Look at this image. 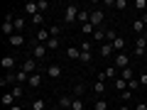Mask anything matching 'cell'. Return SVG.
Returning a JSON list of instances; mask_svg holds the SVG:
<instances>
[{
    "label": "cell",
    "mask_w": 147,
    "mask_h": 110,
    "mask_svg": "<svg viewBox=\"0 0 147 110\" xmlns=\"http://www.w3.org/2000/svg\"><path fill=\"white\" fill-rule=\"evenodd\" d=\"M142 22H145V27H147V15H145V20H142Z\"/></svg>",
    "instance_id": "816d5d0a"
},
{
    "label": "cell",
    "mask_w": 147,
    "mask_h": 110,
    "mask_svg": "<svg viewBox=\"0 0 147 110\" xmlns=\"http://www.w3.org/2000/svg\"><path fill=\"white\" fill-rule=\"evenodd\" d=\"M79 61L91 64V61H93V52H81V59H79Z\"/></svg>",
    "instance_id": "d6a6232c"
},
{
    "label": "cell",
    "mask_w": 147,
    "mask_h": 110,
    "mask_svg": "<svg viewBox=\"0 0 147 110\" xmlns=\"http://www.w3.org/2000/svg\"><path fill=\"white\" fill-rule=\"evenodd\" d=\"M30 20H32V25H42V22H44V12H37V15L30 17Z\"/></svg>",
    "instance_id": "d590c367"
},
{
    "label": "cell",
    "mask_w": 147,
    "mask_h": 110,
    "mask_svg": "<svg viewBox=\"0 0 147 110\" xmlns=\"http://www.w3.org/2000/svg\"><path fill=\"white\" fill-rule=\"evenodd\" d=\"M81 52H93V42H91V39H84V44H81Z\"/></svg>",
    "instance_id": "8d00e7d4"
},
{
    "label": "cell",
    "mask_w": 147,
    "mask_h": 110,
    "mask_svg": "<svg viewBox=\"0 0 147 110\" xmlns=\"http://www.w3.org/2000/svg\"><path fill=\"white\" fill-rule=\"evenodd\" d=\"M118 110H132V108H130V105H120V108H118Z\"/></svg>",
    "instance_id": "c3c4849f"
},
{
    "label": "cell",
    "mask_w": 147,
    "mask_h": 110,
    "mask_svg": "<svg viewBox=\"0 0 147 110\" xmlns=\"http://www.w3.org/2000/svg\"><path fill=\"white\" fill-rule=\"evenodd\" d=\"M17 83V73H5V78H3V81H0V86H15Z\"/></svg>",
    "instance_id": "9a60e30c"
},
{
    "label": "cell",
    "mask_w": 147,
    "mask_h": 110,
    "mask_svg": "<svg viewBox=\"0 0 147 110\" xmlns=\"http://www.w3.org/2000/svg\"><path fill=\"white\" fill-rule=\"evenodd\" d=\"M135 110H147V103H137V105H135Z\"/></svg>",
    "instance_id": "7dc6e473"
},
{
    "label": "cell",
    "mask_w": 147,
    "mask_h": 110,
    "mask_svg": "<svg viewBox=\"0 0 147 110\" xmlns=\"http://www.w3.org/2000/svg\"><path fill=\"white\" fill-rule=\"evenodd\" d=\"M137 81H140V86H147V71L140 73V76H137Z\"/></svg>",
    "instance_id": "bcb514c9"
},
{
    "label": "cell",
    "mask_w": 147,
    "mask_h": 110,
    "mask_svg": "<svg viewBox=\"0 0 147 110\" xmlns=\"http://www.w3.org/2000/svg\"><path fill=\"white\" fill-rule=\"evenodd\" d=\"M66 56L71 59V61H76V59H81V49L79 47H69L66 49Z\"/></svg>",
    "instance_id": "ac0fdd59"
},
{
    "label": "cell",
    "mask_w": 147,
    "mask_h": 110,
    "mask_svg": "<svg viewBox=\"0 0 147 110\" xmlns=\"http://www.w3.org/2000/svg\"><path fill=\"white\" fill-rule=\"evenodd\" d=\"M113 66H115V68H130V56H127L125 52L115 54V59H113Z\"/></svg>",
    "instance_id": "3957f363"
},
{
    "label": "cell",
    "mask_w": 147,
    "mask_h": 110,
    "mask_svg": "<svg viewBox=\"0 0 147 110\" xmlns=\"http://www.w3.org/2000/svg\"><path fill=\"white\" fill-rule=\"evenodd\" d=\"M91 25H93L96 30L103 25V10H91Z\"/></svg>",
    "instance_id": "8992f818"
},
{
    "label": "cell",
    "mask_w": 147,
    "mask_h": 110,
    "mask_svg": "<svg viewBox=\"0 0 147 110\" xmlns=\"http://www.w3.org/2000/svg\"><path fill=\"white\" fill-rule=\"evenodd\" d=\"M98 52H100V56H103V59H108L110 54L115 52V49H113V44H108V42H103V44H100V47H98Z\"/></svg>",
    "instance_id": "4fadbf2b"
},
{
    "label": "cell",
    "mask_w": 147,
    "mask_h": 110,
    "mask_svg": "<svg viewBox=\"0 0 147 110\" xmlns=\"http://www.w3.org/2000/svg\"><path fill=\"white\" fill-rule=\"evenodd\" d=\"M118 37H120V34H118L115 30H105V42H108V44H113Z\"/></svg>",
    "instance_id": "d4e9b609"
},
{
    "label": "cell",
    "mask_w": 147,
    "mask_h": 110,
    "mask_svg": "<svg viewBox=\"0 0 147 110\" xmlns=\"http://www.w3.org/2000/svg\"><path fill=\"white\" fill-rule=\"evenodd\" d=\"M20 71H25L27 76L37 73V59H25V61H22V68H20Z\"/></svg>",
    "instance_id": "5b68a950"
},
{
    "label": "cell",
    "mask_w": 147,
    "mask_h": 110,
    "mask_svg": "<svg viewBox=\"0 0 147 110\" xmlns=\"http://www.w3.org/2000/svg\"><path fill=\"white\" fill-rule=\"evenodd\" d=\"M47 49H59V37H52L47 42Z\"/></svg>",
    "instance_id": "ab89813d"
},
{
    "label": "cell",
    "mask_w": 147,
    "mask_h": 110,
    "mask_svg": "<svg viewBox=\"0 0 147 110\" xmlns=\"http://www.w3.org/2000/svg\"><path fill=\"white\" fill-rule=\"evenodd\" d=\"M120 78H125L127 83H130V81L135 78V71H132V68H123V76H120Z\"/></svg>",
    "instance_id": "4dcf8cb0"
},
{
    "label": "cell",
    "mask_w": 147,
    "mask_h": 110,
    "mask_svg": "<svg viewBox=\"0 0 147 110\" xmlns=\"http://www.w3.org/2000/svg\"><path fill=\"white\" fill-rule=\"evenodd\" d=\"M132 54H135V56H145V54H147V39H145V37H137V39H135V49H132Z\"/></svg>",
    "instance_id": "277c9868"
},
{
    "label": "cell",
    "mask_w": 147,
    "mask_h": 110,
    "mask_svg": "<svg viewBox=\"0 0 147 110\" xmlns=\"http://www.w3.org/2000/svg\"><path fill=\"white\" fill-rule=\"evenodd\" d=\"M71 110H84V98H74V103H71Z\"/></svg>",
    "instance_id": "836d02e7"
},
{
    "label": "cell",
    "mask_w": 147,
    "mask_h": 110,
    "mask_svg": "<svg viewBox=\"0 0 147 110\" xmlns=\"http://www.w3.org/2000/svg\"><path fill=\"white\" fill-rule=\"evenodd\" d=\"M3 105H10V108L15 105V95H12L10 91H5V93H3Z\"/></svg>",
    "instance_id": "cb8c5ba5"
},
{
    "label": "cell",
    "mask_w": 147,
    "mask_h": 110,
    "mask_svg": "<svg viewBox=\"0 0 147 110\" xmlns=\"http://www.w3.org/2000/svg\"><path fill=\"white\" fill-rule=\"evenodd\" d=\"M0 66L5 68L7 73H10L12 68H15V56H10V54H7V56H3V59H0Z\"/></svg>",
    "instance_id": "ba28073f"
},
{
    "label": "cell",
    "mask_w": 147,
    "mask_h": 110,
    "mask_svg": "<svg viewBox=\"0 0 147 110\" xmlns=\"http://www.w3.org/2000/svg\"><path fill=\"white\" fill-rule=\"evenodd\" d=\"M25 12L30 17H34L37 12H39V5H37V3H25Z\"/></svg>",
    "instance_id": "d6986e66"
},
{
    "label": "cell",
    "mask_w": 147,
    "mask_h": 110,
    "mask_svg": "<svg viewBox=\"0 0 147 110\" xmlns=\"http://www.w3.org/2000/svg\"><path fill=\"white\" fill-rule=\"evenodd\" d=\"M10 93L15 95V100H17V98H22V95H25V88H22V86H12V88H10Z\"/></svg>",
    "instance_id": "83f0119b"
},
{
    "label": "cell",
    "mask_w": 147,
    "mask_h": 110,
    "mask_svg": "<svg viewBox=\"0 0 147 110\" xmlns=\"http://www.w3.org/2000/svg\"><path fill=\"white\" fill-rule=\"evenodd\" d=\"M132 5H135L137 10H145V7H147V0H135V3H132Z\"/></svg>",
    "instance_id": "b9f144b4"
},
{
    "label": "cell",
    "mask_w": 147,
    "mask_h": 110,
    "mask_svg": "<svg viewBox=\"0 0 147 110\" xmlns=\"http://www.w3.org/2000/svg\"><path fill=\"white\" fill-rule=\"evenodd\" d=\"M32 110H44V100H42V98L32 100Z\"/></svg>",
    "instance_id": "f35d334b"
},
{
    "label": "cell",
    "mask_w": 147,
    "mask_h": 110,
    "mask_svg": "<svg viewBox=\"0 0 147 110\" xmlns=\"http://www.w3.org/2000/svg\"><path fill=\"white\" fill-rule=\"evenodd\" d=\"M93 110H108V103H105V98H98L93 103Z\"/></svg>",
    "instance_id": "f546056e"
},
{
    "label": "cell",
    "mask_w": 147,
    "mask_h": 110,
    "mask_svg": "<svg viewBox=\"0 0 147 110\" xmlns=\"http://www.w3.org/2000/svg\"><path fill=\"white\" fill-rule=\"evenodd\" d=\"M71 103H74V95H61L59 98V108H64V110H71Z\"/></svg>",
    "instance_id": "e0dca14e"
},
{
    "label": "cell",
    "mask_w": 147,
    "mask_h": 110,
    "mask_svg": "<svg viewBox=\"0 0 147 110\" xmlns=\"http://www.w3.org/2000/svg\"><path fill=\"white\" fill-rule=\"evenodd\" d=\"M10 110H22V105H12V108Z\"/></svg>",
    "instance_id": "681fc988"
},
{
    "label": "cell",
    "mask_w": 147,
    "mask_h": 110,
    "mask_svg": "<svg viewBox=\"0 0 147 110\" xmlns=\"http://www.w3.org/2000/svg\"><path fill=\"white\" fill-rule=\"evenodd\" d=\"M47 76L49 78H59V76H61V66H59V64H49L47 66Z\"/></svg>",
    "instance_id": "30bf717a"
},
{
    "label": "cell",
    "mask_w": 147,
    "mask_h": 110,
    "mask_svg": "<svg viewBox=\"0 0 147 110\" xmlns=\"http://www.w3.org/2000/svg\"><path fill=\"white\" fill-rule=\"evenodd\" d=\"M105 88H108L105 81H96V83H93V93L98 95V98H105Z\"/></svg>",
    "instance_id": "7c38bea8"
},
{
    "label": "cell",
    "mask_w": 147,
    "mask_h": 110,
    "mask_svg": "<svg viewBox=\"0 0 147 110\" xmlns=\"http://www.w3.org/2000/svg\"><path fill=\"white\" fill-rule=\"evenodd\" d=\"M84 93H86V86H84V83H76V86H74V91H71L74 98H81Z\"/></svg>",
    "instance_id": "7402d4cb"
},
{
    "label": "cell",
    "mask_w": 147,
    "mask_h": 110,
    "mask_svg": "<svg viewBox=\"0 0 147 110\" xmlns=\"http://www.w3.org/2000/svg\"><path fill=\"white\" fill-rule=\"evenodd\" d=\"M52 110H61V108H59V105H54V108H52Z\"/></svg>",
    "instance_id": "f907efd6"
},
{
    "label": "cell",
    "mask_w": 147,
    "mask_h": 110,
    "mask_svg": "<svg viewBox=\"0 0 147 110\" xmlns=\"http://www.w3.org/2000/svg\"><path fill=\"white\" fill-rule=\"evenodd\" d=\"M120 100H123V103H130V100H132V91H130V88L123 91V93H120Z\"/></svg>",
    "instance_id": "e575fe53"
},
{
    "label": "cell",
    "mask_w": 147,
    "mask_h": 110,
    "mask_svg": "<svg viewBox=\"0 0 147 110\" xmlns=\"http://www.w3.org/2000/svg\"><path fill=\"white\" fill-rule=\"evenodd\" d=\"M49 39H52V32H49L47 27H42V30H37V42H39V44H47Z\"/></svg>",
    "instance_id": "52a82bcc"
},
{
    "label": "cell",
    "mask_w": 147,
    "mask_h": 110,
    "mask_svg": "<svg viewBox=\"0 0 147 110\" xmlns=\"http://www.w3.org/2000/svg\"><path fill=\"white\" fill-rule=\"evenodd\" d=\"M7 44H10V47H22V44H25V34H12L10 39H7Z\"/></svg>",
    "instance_id": "5bb4252c"
},
{
    "label": "cell",
    "mask_w": 147,
    "mask_h": 110,
    "mask_svg": "<svg viewBox=\"0 0 147 110\" xmlns=\"http://www.w3.org/2000/svg\"><path fill=\"white\" fill-rule=\"evenodd\" d=\"M91 39H93V42H103V39H105V30H103V27H98V30L93 32V37H91Z\"/></svg>",
    "instance_id": "484cf974"
},
{
    "label": "cell",
    "mask_w": 147,
    "mask_h": 110,
    "mask_svg": "<svg viewBox=\"0 0 147 110\" xmlns=\"http://www.w3.org/2000/svg\"><path fill=\"white\" fill-rule=\"evenodd\" d=\"M142 37H145V39H147V30H145V34H142Z\"/></svg>",
    "instance_id": "f5cc1de1"
},
{
    "label": "cell",
    "mask_w": 147,
    "mask_h": 110,
    "mask_svg": "<svg viewBox=\"0 0 147 110\" xmlns=\"http://www.w3.org/2000/svg\"><path fill=\"white\" fill-rule=\"evenodd\" d=\"M49 32H52V37H59V34H61V27H49Z\"/></svg>",
    "instance_id": "f6af8a7d"
},
{
    "label": "cell",
    "mask_w": 147,
    "mask_h": 110,
    "mask_svg": "<svg viewBox=\"0 0 147 110\" xmlns=\"http://www.w3.org/2000/svg\"><path fill=\"white\" fill-rule=\"evenodd\" d=\"M3 34H5L7 39H10L12 34H17V32H15V25H12V20H5V22H3Z\"/></svg>",
    "instance_id": "8fae6325"
},
{
    "label": "cell",
    "mask_w": 147,
    "mask_h": 110,
    "mask_svg": "<svg viewBox=\"0 0 147 110\" xmlns=\"http://www.w3.org/2000/svg\"><path fill=\"white\" fill-rule=\"evenodd\" d=\"M30 49H32V59H37V61H44V56H47V52H49L47 44H39V42H34Z\"/></svg>",
    "instance_id": "7a4b0ae2"
},
{
    "label": "cell",
    "mask_w": 147,
    "mask_h": 110,
    "mask_svg": "<svg viewBox=\"0 0 147 110\" xmlns=\"http://www.w3.org/2000/svg\"><path fill=\"white\" fill-rule=\"evenodd\" d=\"M127 88H130V91H135V88H140V81H137V78H132L130 83H127Z\"/></svg>",
    "instance_id": "ee69618b"
},
{
    "label": "cell",
    "mask_w": 147,
    "mask_h": 110,
    "mask_svg": "<svg viewBox=\"0 0 147 110\" xmlns=\"http://www.w3.org/2000/svg\"><path fill=\"white\" fill-rule=\"evenodd\" d=\"M79 22H81V25L91 22V12H88V10H81V12H79Z\"/></svg>",
    "instance_id": "f1b7e54d"
},
{
    "label": "cell",
    "mask_w": 147,
    "mask_h": 110,
    "mask_svg": "<svg viewBox=\"0 0 147 110\" xmlns=\"http://www.w3.org/2000/svg\"><path fill=\"white\" fill-rule=\"evenodd\" d=\"M27 81H30V76H27L25 71H17V83H25L27 86Z\"/></svg>",
    "instance_id": "74e56055"
},
{
    "label": "cell",
    "mask_w": 147,
    "mask_h": 110,
    "mask_svg": "<svg viewBox=\"0 0 147 110\" xmlns=\"http://www.w3.org/2000/svg\"><path fill=\"white\" fill-rule=\"evenodd\" d=\"M27 86H30V88H39V86H42V71L32 73V76H30V81H27Z\"/></svg>",
    "instance_id": "9c48e42d"
},
{
    "label": "cell",
    "mask_w": 147,
    "mask_h": 110,
    "mask_svg": "<svg viewBox=\"0 0 147 110\" xmlns=\"http://www.w3.org/2000/svg\"><path fill=\"white\" fill-rule=\"evenodd\" d=\"M37 5H39V12H47L49 10V3H47V0H39Z\"/></svg>",
    "instance_id": "7bdbcfd3"
},
{
    "label": "cell",
    "mask_w": 147,
    "mask_h": 110,
    "mask_svg": "<svg viewBox=\"0 0 147 110\" xmlns=\"http://www.w3.org/2000/svg\"><path fill=\"white\" fill-rule=\"evenodd\" d=\"M103 73H105V81H115V78H120V76H118V68H115V66H108Z\"/></svg>",
    "instance_id": "2e32d148"
},
{
    "label": "cell",
    "mask_w": 147,
    "mask_h": 110,
    "mask_svg": "<svg viewBox=\"0 0 147 110\" xmlns=\"http://www.w3.org/2000/svg\"><path fill=\"white\" fill-rule=\"evenodd\" d=\"M115 7L118 10H125V7H130V3L127 0H115Z\"/></svg>",
    "instance_id": "60d3db41"
},
{
    "label": "cell",
    "mask_w": 147,
    "mask_h": 110,
    "mask_svg": "<svg viewBox=\"0 0 147 110\" xmlns=\"http://www.w3.org/2000/svg\"><path fill=\"white\" fill-rule=\"evenodd\" d=\"M113 86H115L120 93H123V91H127V81L125 78H115V81H113Z\"/></svg>",
    "instance_id": "4316f807"
},
{
    "label": "cell",
    "mask_w": 147,
    "mask_h": 110,
    "mask_svg": "<svg viewBox=\"0 0 147 110\" xmlns=\"http://www.w3.org/2000/svg\"><path fill=\"white\" fill-rule=\"evenodd\" d=\"M81 32H84V34H91V37H93V32H96V27L91 25V22H86V25H81Z\"/></svg>",
    "instance_id": "1f68e13d"
},
{
    "label": "cell",
    "mask_w": 147,
    "mask_h": 110,
    "mask_svg": "<svg viewBox=\"0 0 147 110\" xmlns=\"http://www.w3.org/2000/svg\"><path fill=\"white\" fill-rule=\"evenodd\" d=\"M113 49H115L118 54H120V52H125V37H118L115 42H113Z\"/></svg>",
    "instance_id": "44dd1931"
},
{
    "label": "cell",
    "mask_w": 147,
    "mask_h": 110,
    "mask_svg": "<svg viewBox=\"0 0 147 110\" xmlns=\"http://www.w3.org/2000/svg\"><path fill=\"white\" fill-rule=\"evenodd\" d=\"M132 32H137V34H145V22H142V20H135V22H132Z\"/></svg>",
    "instance_id": "603a6c76"
},
{
    "label": "cell",
    "mask_w": 147,
    "mask_h": 110,
    "mask_svg": "<svg viewBox=\"0 0 147 110\" xmlns=\"http://www.w3.org/2000/svg\"><path fill=\"white\" fill-rule=\"evenodd\" d=\"M12 25H15V32H17V34H22V32H25V20H22V17H17V15H15Z\"/></svg>",
    "instance_id": "ffe728a7"
},
{
    "label": "cell",
    "mask_w": 147,
    "mask_h": 110,
    "mask_svg": "<svg viewBox=\"0 0 147 110\" xmlns=\"http://www.w3.org/2000/svg\"><path fill=\"white\" fill-rule=\"evenodd\" d=\"M79 12H81V7L76 5V3H69V5H66V12H64V22H66V25L76 22V20H79Z\"/></svg>",
    "instance_id": "6da1fadb"
}]
</instances>
